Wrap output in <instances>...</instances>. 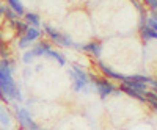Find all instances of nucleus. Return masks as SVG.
I'll return each mask as SVG.
<instances>
[{
    "mask_svg": "<svg viewBox=\"0 0 157 130\" xmlns=\"http://www.w3.org/2000/svg\"><path fill=\"white\" fill-rule=\"evenodd\" d=\"M39 35H41V32H39L38 28H35V27H29V28H27V32H25V33L22 35V38L19 39V47H21V49L29 47L33 41H36V39H38Z\"/></svg>",
    "mask_w": 157,
    "mask_h": 130,
    "instance_id": "39448f33",
    "label": "nucleus"
},
{
    "mask_svg": "<svg viewBox=\"0 0 157 130\" xmlns=\"http://www.w3.org/2000/svg\"><path fill=\"white\" fill-rule=\"evenodd\" d=\"M6 2H8V6H10V9L13 13H16V14H19V16L25 14L24 13V5H22L21 0H6Z\"/></svg>",
    "mask_w": 157,
    "mask_h": 130,
    "instance_id": "6e6552de",
    "label": "nucleus"
},
{
    "mask_svg": "<svg viewBox=\"0 0 157 130\" xmlns=\"http://www.w3.org/2000/svg\"><path fill=\"white\" fill-rule=\"evenodd\" d=\"M69 74H71L72 80H74V88H75V91H80V89H83V88L86 86L88 77H86V74H85L80 68H78V66H74V68L69 71Z\"/></svg>",
    "mask_w": 157,
    "mask_h": 130,
    "instance_id": "20e7f679",
    "label": "nucleus"
},
{
    "mask_svg": "<svg viewBox=\"0 0 157 130\" xmlns=\"http://www.w3.org/2000/svg\"><path fill=\"white\" fill-rule=\"evenodd\" d=\"M44 30H46V33L52 38V41H55L57 44L64 46V47H69V46L77 47L75 43H72V39H71L68 35H63V33H60V32H57V30H54V28H50V27H44Z\"/></svg>",
    "mask_w": 157,
    "mask_h": 130,
    "instance_id": "7ed1b4c3",
    "label": "nucleus"
},
{
    "mask_svg": "<svg viewBox=\"0 0 157 130\" xmlns=\"http://www.w3.org/2000/svg\"><path fill=\"white\" fill-rule=\"evenodd\" d=\"M16 118H17V121H19V124L22 125L24 130H38V125H36L35 121L32 119V114L29 113V110L17 108V110H16Z\"/></svg>",
    "mask_w": 157,
    "mask_h": 130,
    "instance_id": "f03ea898",
    "label": "nucleus"
},
{
    "mask_svg": "<svg viewBox=\"0 0 157 130\" xmlns=\"http://www.w3.org/2000/svg\"><path fill=\"white\" fill-rule=\"evenodd\" d=\"M145 2H146L154 11H157V0H145Z\"/></svg>",
    "mask_w": 157,
    "mask_h": 130,
    "instance_id": "2eb2a0df",
    "label": "nucleus"
},
{
    "mask_svg": "<svg viewBox=\"0 0 157 130\" xmlns=\"http://www.w3.org/2000/svg\"><path fill=\"white\" fill-rule=\"evenodd\" d=\"M24 17H25V20H27V24L32 25V27H35V28H38L39 24H41V20H39V16L35 14V13H25Z\"/></svg>",
    "mask_w": 157,
    "mask_h": 130,
    "instance_id": "1a4fd4ad",
    "label": "nucleus"
},
{
    "mask_svg": "<svg viewBox=\"0 0 157 130\" xmlns=\"http://www.w3.org/2000/svg\"><path fill=\"white\" fill-rule=\"evenodd\" d=\"M38 130H41V128H38Z\"/></svg>",
    "mask_w": 157,
    "mask_h": 130,
    "instance_id": "dca6fc26",
    "label": "nucleus"
},
{
    "mask_svg": "<svg viewBox=\"0 0 157 130\" xmlns=\"http://www.w3.org/2000/svg\"><path fill=\"white\" fill-rule=\"evenodd\" d=\"M145 99H146V102L149 103V105L157 111V94H155V93H149V91H146V93H145Z\"/></svg>",
    "mask_w": 157,
    "mask_h": 130,
    "instance_id": "f8f14e48",
    "label": "nucleus"
},
{
    "mask_svg": "<svg viewBox=\"0 0 157 130\" xmlns=\"http://www.w3.org/2000/svg\"><path fill=\"white\" fill-rule=\"evenodd\" d=\"M0 125H3V127L10 125V114L3 107H0Z\"/></svg>",
    "mask_w": 157,
    "mask_h": 130,
    "instance_id": "ddd939ff",
    "label": "nucleus"
},
{
    "mask_svg": "<svg viewBox=\"0 0 157 130\" xmlns=\"http://www.w3.org/2000/svg\"><path fill=\"white\" fill-rule=\"evenodd\" d=\"M146 25H148V27H149L151 30H154V32L157 33V20H154V19L151 17V19H148V20H146Z\"/></svg>",
    "mask_w": 157,
    "mask_h": 130,
    "instance_id": "4468645a",
    "label": "nucleus"
},
{
    "mask_svg": "<svg viewBox=\"0 0 157 130\" xmlns=\"http://www.w3.org/2000/svg\"><path fill=\"white\" fill-rule=\"evenodd\" d=\"M82 49L90 52V54L94 55L96 58H99L101 57V50H102V44H99V43H88V44L82 46Z\"/></svg>",
    "mask_w": 157,
    "mask_h": 130,
    "instance_id": "0eeeda50",
    "label": "nucleus"
},
{
    "mask_svg": "<svg viewBox=\"0 0 157 130\" xmlns=\"http://www.w3.org/2000/svg\"><path fill=\"white\" fill-rule=\"evenodd\" d=\"M44 55H46V57H50V58H54V60H57V61L61 64V66H63V64H66V60L63 58V55L58 54V52H55V50H52V49H49Z\"/></svg>",
    "mask_w": 157,
    "mask_h": 130,
    "instance_id": "9b49d317",
    "label": "nucleus"
},
{
    "mask_svg": "<svg viewBox=\"0 0 157 130\" xmlns=\"http://www.w3.org/2000/svg\"><path fill=\"white\" fill-rule=\"evenodd\" d=\"M0 97L5 102L21 100V89L13 79V66L8 60L0 61Z\"/></svg>",
    "mask_w": 157,
    "mask_h": 130,
    "instance_id": "f257e3e1",
    "label": "nucleus"
},
{
    "mask_svg": "<svg viewBox=\"0 0 157 130\" xmlns=\"http://www.w3.org/2000/svg\"><path fill=\"white\" fill-rule=\"evenodd\" d=\"M101 68H102V71H104V74H105V75H109V77H112V79H116V80H121V82H123L124 75H121V74H118V72L112 71V69H110L109 66H105L104 63H101Z\"/></svg>",
    "mask_w": 157,
    "mask_h": 130,
    "instance_id": "9d476101",
    "label": "nucleus"
},
{
    "mask_svg": "<svg viewBox=\"0 0 157 130\" xmlns=\"http://www.w3.org/2000/svg\"><path fill=\"white\" fill-rule=\"evenodd\" d=\"M96 89H98V93H99L101 97H107L115 91L113 85L109 80H96Z\"/></svg>",
    "mask_w": 157,
    "mask_h": 130,
    "instance_id": "423d86ee",
    "label": "nucleus"
}]
</instances>
